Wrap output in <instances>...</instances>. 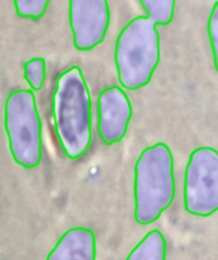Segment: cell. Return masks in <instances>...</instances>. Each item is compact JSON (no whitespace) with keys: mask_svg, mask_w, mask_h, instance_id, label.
Returning a JSON list of instances; mask_svg holds the SVG:
<instances>
[{"mask_svg":"<svg viewBox=\"0 0 218 260\" xmlns=\"http://www.w3.org/2000/svg\"><path fill=\"white\" fill-rule=\"evenodd\" d=\"M52 119L58 145L70 160L83 157L93 141V104L84 74L71 66L56 80Z\"/></svg>","mask_w":218,"mask_h":260,"instance_id":"6da1fadb","label":"cell"},{"mask_svg":"<svg viewBox=\"0 0 218 260\" xmlns=\"http://www.w3.org/2000/svg\"><path fill=\"white\" fill-rule=\"evenodd\" d=\"M176 193L174 156L165 142L142 150L134 164V220L147 226L156 222L172 205Z\"/></svg>","mask_w":218,"mask_h":260,"instance_id":"7a4b0ae2","label":"cell"},{"mask_svg":"<svg viewBox=\"0 0 218 260\" xmlns=\"http://www.w3.org/2000/svg\"><path fill=\"white\" fill-rule=\"evenodd\" d=\"M161 58L156 24L146 15L129 20L118 35L114 63L122 88L138 90L149 85Z\"/></svg>","mask_w":218,"mask_h":260,"instance_id":"3957f363","label":"cell"},{"mask_svg":"<svg viewBox=\"0 0 218 260\" xmlns=\"http://www.w3.org/2000/svg\"><path fill=\"white\" fill-rule=\"evenodd\" d=\"M4 127L15 164L30 170L42 161V121L35 95L30 89H17L8 95Z\"/></svg>","mask_w":218,"mask_h":260,"instance_id":"277c9868","label":"cell"},{"mask_svg":"<svg viewBox=\"0 0 218 260\" xmlns=\"http://www.w3.org/2000/svg\"><path fill=\"white\" fill-rule=\"evenodd\" d=\"M184 208L195 217H209L218 210V152L213 147L193 150L184 174Z\"/></svg>","mask_w":218,"mask_h":260,"instance_id":"5b68a950","label":"cell"},{"mask_svg":"<svg viewBox=\"0 0 218 260\" xmlns=\"http://www.w3.org/2000/svg\"><path fill=\"white\" fill-rule=\"evenodd\" d=\"M68 23L74 47L81 52L98 47L111 24L108 0H68Z\"/></svg>","mask_w":218,"mask_h":260,"instance_id":"8992f818","label":"cell"},{"mask_svg":"<svg viewBox=\"0 0 218 260\" xmlns=\"http://www.w3.org/2000/svg\"><path fill=\"white\" fill-rule=\"evenodd\" d=\"M133 108L128 95L121 86L103 89L98 98V134L108 146L121 142L126 137Z\"/></svg>","mask_w":218,"mask_h":260,"instance_id":"52a82bcc","label":"cell"},{"mask_svg":"<svg viewBox=\"0 0 218 260\" xmlns=\"http://www.w3.org/2000/svg\"><path fill=\"white\" fill-rule=\"evenodd\" d=\"M96 238L88 228H72L66 231L46 260H95Z\"/></svg>","mask_w":218,"mask_h":260,"instance_id":"ba28073f","label":"cell"},{"mask_svg":"<svg viewBox=\"0 0 218 260\" xmlns=\"http://www.w3.org/2000/svg\"><path fill=\"white\" fill-rule=\"evenodd\" d=\"M167 245L161 231L151 230L134 246L126 260H166Z\"/></svg>","mask_w":218,"mask_h":260,"instance_id":"9c48e42d","label":"cell"},{"mask_svg":"<svg viewBox=\"0 0 218 260\" xmlns=\"http://www.w3.org/2000/svg\"><path fill=\"white\" fill-rule=\"evenodd\" d=\"M142 8L155 24L169 25L174 19L176 0H139Z\"/></svg>","mask_w":218,"mask_h":260,"instance_id":"30bf717a","label":"cell"},{"mask_svg":"<svg viewBox=\"0 0 218 260\" xmlns=\"http://www.w3.org/2000/svg\"><path fill=\"white\" fill-rule=\"evenodd\" d=\"M24 79L30 90L40 91L43 88L47 76V63L43 57H34L28 60L23 66Z\"/></svg>","mask_w":218,"mask_h":260,"instance_id":"8fae6325","label":"cell"},{"mask_svg":"<svg viewBox=\"0 0 218 260\" xmlns=\"http://www.w3.org/2000/svg\"><path fill=\"white\" fill-rule=\"evenodd\" d=\"M51 0H14V9L23 19L38 20L45 15Z\"/></svg>","mask_w":218,"mask_h":260,"instance_id":"7c38bea8","label":"cell"},{"mask_svg":"<svg viewBox=\"0 0 218 260\" xmlns=\"http://www.w3.org/2000/svg\"><path fill=\"white\" fill-rule=\"evenodd\" d=\"M208 37H209L210 48L213 52V61H214V69H218V3L215 2L210 12L209 19H208Z\"/></svg>","mask_w":218,"mask_h":260,"instance_id":"4fadbf2b","label":"cell"}]
</instances>
